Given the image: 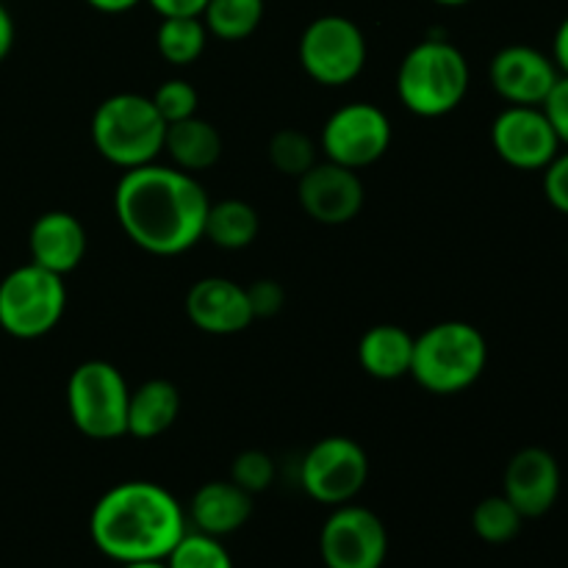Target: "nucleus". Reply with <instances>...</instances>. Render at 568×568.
I'll return each instance as SVG.
<instances>
[{
    "mask_svg": "<svg viewBox=\"0 0 568 568\" xmlns=\"http://www.w3.org/2000/svg\"><path fill=\"white\" fill-rule=\"evenodd\" d=\"M209 194L203 183L172 164H144L122 172L114 214L122 233L150 255H181L203 242Z\"/></svg>",
    "mask_w": 568,
    "mask_h": 568,
    "instance_id": "1",
    "label": "nucleus"
},
{
    "mask_svg": "<svg viewBox=\"0 0 568 568\" xmlns=\"http://www.w3.org/2000/svg\"><path fill=\"white\" fill-rule=\"evenodd\" d=\"M186 530L189 519L181 503L150 480L116 483L94 503L89 516L92 544L120 566L166 560Z\"/></svg>",
    "mask_w": 568,
    "mask_h": 568,
    "instance_id": "2",
    "label": "nucleus"
},
{
    "mask_svg": "<svg viewBox=\"0 0 568 568\" xmlns=\"http://www.w3.org/2000/svg\"><path fill=\"white\" fill-rule=\"evenodd\" d=\"M488 366V342L471 322L447 320L414 336L410 375L425 392L453 397L483 377Z\"/></svg>",
    "mask_w": 568,
    "mask_h": 568,
    "instance_id": "3",
    "label": "nucleus"
},
{
    "mask_svg": "<svg viewBox=\"0 0 568 568\" xmlns=\"http://www.w3.org/2000/svg\"><path fill=\"white\" fill-rule=\"evenodd\" d=\"M469 83L471 70L464 50L447 39H425L399 61L397 98L410 114L436 120L464 103Z\"/></svg>",
    "mask_w": 568,
    "mask_h": 568,
    "instance_id": "4",
    "label": "nucleus"
},
{
    "mask_svg": "<svg viewBox=\"0 0 568 568\" xmlns=\"http://www.w3.org/2000/svg\"><path fill=\"white\" fill-rule=\"evenodd\" d=\"M89 133L100 159L120 170H136L164 153L166 122L148 94L120 92L94 109Z\"/></svg>",
    "mask_w": 568,
    "mask_h": 568,
    "instance_id": "5",
    "label": "nucleus"
},
{
    "mask_svg": "<svg viewBox=\"0 0 568 568\" xmlns=\"http://www.w3.org/2000/svg\"><path fill=\"white\" fill-rule=\"evenodd\" d=\"M125 375L109 361H83L67 381V410L78 433L92 442H114L128 427Z\"/></svg>",
    "mask_w": 568,
    "mask_h": 568,
    "instance_id": "6",
    "label": "nucleus"
},
{
    "mask_svg": "<svg viewBox=\"0 0 568 568\" xmlns=\"http://www.w3.org/2000/svg\"><path fill=\"white\" fill-rule=\"evenodd\" d=\"M67 311L64 277L37 264H22L0 281V327L33 342L53 331Z\"/></svg>",
    "mask_w": 568,
    "mask_h": 568,
    "instance_id": "7",
    "label": "nucleus"
},
{
    "mask_svg": "<svg viewBox=\"0 0 568 568\" xmlns=\"http://www.w3.org/2000/svg\"><path fill=\"white\" fill-rule=\"evenodd\" d=\"M366 37L349 17L322 14L300 33L297 59L305 75L320 87H347L364 72Z\"/></svg>",
    "mask_w": 568,
    "mask_h": 568,
    "instance_id": "8",
    "label": "nucleus"
},
{
    "mask_svg": "<svg viewBox=\"0 0 568 568\" xmlns=\"http://www.w3.org/2000/svg\"><path fill=\"white\" fill-rule=\"evenodd\" d=\"M369 480L366 449L349 436H327L311 444L300 460V486L314 503L347 505L364 491Z\"/></svg>",
    "mask_w": 568,
    "mask_h": 568,
    "instance_id": "9",
    "label": "nucleus"
},
{
    "mask_svg": "<svg viewBox=\"0 0 568 568\" xmlns=\"http://www.w3.org/2000/svg\"><path fill=\"white\" fill-rule=\"evenodd\" d=\"M392 136L394 128L386 111L375 103L355 100L327 116L322 125L320 150L333 164L358 172L377 164L388 153Z\"/></svg>",
    "mask_w": 568,
    "mask_h": 568,
    "instance_id": "10",
    "label": "nucleus"
},
{
    "mask_svg": "<svg viewBox=\"0 0 568 568\" xmlns=\"http://www.w3.org/2000/svg\"><path fill=\"white\" fill-rule=\"evenodd\" d=\"M320 555L325 568H383L388 555L386 525L364 505H338L322 525Z\"/></svg>",
    "mask_w": 568,
    "mask_h": 568,
    "instance_id": "11",
    "label": "nucleus"
},
{
    "mask_svg": "<svg viewBox=\"0 0 568 568\" xmlns=\"http://www.w3.org/2000/svg\"><path fill=\"white\" fill-rule=\"evenodd\" d=\"M491 148L508 166L544 172L560 153V139L541 105H508L491 122Z\"/></svg>",
    "mask_w": 568,
    "mask_h": 568,
    "instance_id": "12",
    "label": "nucleus"
},
{
    "mask_svg": "<svg viewBox=\"0 0 568 568\" xmlns=\"http://www.w3.org/2000/svg\"><path fill=\"white\" fill-rule=\"evenodd\" d=\"M364 181L349 166L333 161H316L297 178L300 209L314 222L327 227L347 225L364 209Z\"/></svg>",
    "mask_w": 568,
    "mask_h": 568,
    "instance_id": "13",
    "label": "nucleus"
},
{
    "mask_svg": "<svg viewBox=\"0 0 568 568\" xmlns=\"http://www.w3.org/2000/svg\"><path fill=\"white\" fill-rule=\"evenodd\" d=\"M558 78L552 55L530 44H508L488 64L491 89L508 105H544Z\"/></svg>",
    "mask_w": 568,
    "mask_h": 568,
    "instance_id": "14",
    "label": "nucleus"
},
{
    "mask_svg": "<svg viewBox=\"0 0 568 568\" xmlns=\"http://www.w3.org/2000/svg\"><path fill=\"white\" fill-rule=\"evenodd\" d=\"M560 464L549 449L525 447L508 460L503 475V494L527 519H541L560 497Z\"/></svg>",
    "mask_w": 568,
    "mask_h": 568,
    "instance_id": "15",
    "label": "nucleus"
},
{
    "mask_svg": "<svg viewBox=\"0 0 568 568\" xmlns=\"http://www.w3.org/2000/svg\"><path fill=\"white\" fill-rule=\"evenodd\" d=\"M189 322L209 336H236L255 322L247 288L231 277H200L186 292Z\"/></svg>",
    "mask_w": 568,
    "mask_h": 568,
    "instance_id": "16",
    "label": "nucleus"
},
{
    "mask_svg": "<svg viewBox=\"0 0 568 568\" xmlns=\"http://www.w3.org/2000/svg\"><path fill=\"white\" fill-rule=\"evenodd\" d=\"M87 244V227L70 211H48V214L37 216L31 233H28L31 264L55 272L61 277L81 266Z\"/></svg>",
    "mask_w": 568,
    "mask_h": 568,
    "instance_id": "17",
    "label": "nucleus"
},
{
    "mask_svg": "<svg viewBox=\"0 0 568 568\" xmlns=\"http://www.w3.org/2000/svg\"><path fill=\"white\" fill-rule=\"evenodd\" d=\"M250 516H253V494L239 488L227 477V480L203 483L194 491L186 519L192 521L194 530L205 532V536L225 538L242 530Z\"/></svg>",
    "mask_w": 568,
    "mask_h": 568,
    "instance_id": "18",
    "label": "nucleus"
},
{
    "mask_svg": "<svg viewBox=\"0 0 568 568\" xmlns=\"http://www.w3.org/2000/svg\"><path fill=\"white\" fill-rule=\"evenodd\" d=\"M178 414H181V394L175 383L164 377L144 381L142 386L131 388V397H128L125 436L153 442L175 425Z\"/></svg>",
    "mask_w": 568,
    "mask_h": 568,
    "instance_id": "19",
    "label": "nucleus"
},
{
    "mask_svg": "<svg viewBox=\"0 0 568 568\" xmlns=\"http://www.w3.org/2000/svg\"><path fill=\"white\" fill-rule=\"evenodd\" d=\"M414 336L399 325H375L361 336L358 364L375 381H399L410 375Z\"/></svg>",
    "mask_w": 568,
    "mask_h": 568,
    "instance_id": "20",
    "label": "nucleus"
},
{
    "mask_svg": "<svg viewBox=\"0 0 568 568\" xmlns=\"http://www.w3.org/2000/svg\"><path fill=\"white\" fill-rule=\"evenodd\" d=\"M164 153L170 155L172 166L197 175L211 170L222 159V136L209 120L203 116H189V120L166 125Z\"/></svg>",
    "mask_w": 568,
    "mask_h": 568,
    "instance_id": "21",
    "label": "nucleus"
},
{
    "mask_svg": "<svg viewBox=\"0 0 568 568\" xmlns=\"http://www.w3.org/2000/svg\"><path fill=\"white\" fill-rule=\"evenodd\" d=\"M261 216L247 200L227 197L209 205L203 239L220 250H244L258 239Z\"/></svg>",
    "mask_w": 568,
    "mask_h": 568,
    "instance_id": "22",
    "label": "nucleus"
},
{
    "mask_svg": "<svg viewBox=\"0 0 568 568\" xmlns=\"http://www.w3.org/2000/svg\"><path fill=\"white\" fill-rule=\"evenodd\" d=\"M266 0H209L200 14L209 37L222 42H244L258 31Z\"/></svg>",
    "mask_w": 568,
    "mask_h": 568,
    "instance_id": "23",
    "label": "nucleus"
},
{
    "mask_svg": "<svg viewBox=\"0 0 568 568\" xmlns=\"http://www.w3.org/2000/svg\"><path fill=\"white\" fill-rule=\"evenodd\" d=\"M209 31L200 17H161L155 50L172 67H189L203 55Z\"/></svg>",
    "mask_w": 568,
    "mask_h": 568,
    "instance_id": "24",
    "label": "nucleus"
},
{
    "mask_svg": "<svg viewBox=\"0 0 568 568\" xmlns=\"http://www.w3.org/2000/svg\"><path fill=\"white\" fill-rule=\"evenodd\" d=\"M525 516L514 508L505 494L480 499L471 510V530L486 544H510L521 532Z\"/></svg>",
    "mask_w": 568,
    "mask_h": 568,
    "instance_id": "25",
    "label": "nucleus"
},
{
    "mask_svg": "<svg viewBox=\"0 0 568 568\" xmlns=\"http://www.w3.org/2000/svg\"><path fill=\"white\" fill-rule=\"evenodd\" d=\"M270 164L275 166L281 175H288L297 181L303 172H308L316 164V153H320V144L303 131H294V128H283L275 136L270 139Z\"/></svg>",
    "mask_w": 568,
    "mask_h": 568,
    "instance_id": "26",
    "label": "nucleus"
},
{
    "mask_svg": "<svg viewBox=\"0 0 568 568\" xmlns=\"http://www.w3.org/2000/svg\"><path fill=\"white\" fill-rule=\"evenodd\" d=\"M166 568H233L222 538L205 536L200 530H186L181 541L166 555Z\"/></svg>",
    "mask_w": 568,
    "mask_h": 568,
    "instance_id": "27",
    "label": "nucleus"
},
{
    "mask_svg": "<svg viewBox=\"0 0 568 568\" xmlns=\"http://www.w3.org/2000/svg\"><path fill=\"white\" fill-rule=\"evenodd\" d=\"M150 100H153L155 111H159L161 120H164L166 125L189 120V116L197 114L200 105L197 89H194L186 78H166V81L150 94Z\"/></svg>",
    "mask_w": 568,
    "mask_h": 568,
    "instance_id": "28",
    "label": "nucleus"
},
{
    "mask_svg": "<svg viewBox=\"0 0 568 568\" xmlns=\"http://www.w3.org/2000/svg\"><path fill=\"white\" fill-rule=\"evenodd\" d=\"M231 480L247 494H264L275 483V460L261 449H244L233 458Z\"/></svg>",
    "mask_w": 568,
    "mask_h": 568,
    "instance_id": "29",
    "label": "nucleus"
},
{
    "mask_svg": "<svg viewBox=\"0 0 568 568\" xmlns=\"http://www.w3.org/2000/svg\"><path fill=\"white\" fill-rule=\"evenodd\" d=\"M544 194L555 211L568 216V150L564 148L544 166Z\"/></svg>",
    "mask_w": 568,
    "mask_h": 568,
    "instance_id": "30",
    "label": "nucleus"
},
{
    "mask_svg": "<svg viewBox=\"0 0 568 568\" xmlns=\"http://www.w3.org/2000/svg\"><path fill=\"white\" fill-rule=\"evenodd\" d=\"M247 300L255 320H272L286 305V292L277 281H255L253 286H247Z\"/></svg>",
    "mask_w": 568,
    "mask_h": 568,
    "instance_id": "31",
    "label": "nucleus"
},
{
    "mask_svg": "<svg viewBox=\"0 0 568 568\" xmlns=\"http://www.w3.org/2000/svg\"><path fill=\"white\" fill-rule=\"evenodd\" d=\"M544 114L552 122L555 133L560 139V148L568 150V75H560L558 83L552 87L549 98L544 100Z\"/></svg>",
    "mask_w": 568,
    "mask_h": 568,
    "instance_id": "32",
    "label": "nucleus"
},
{
    "mask_svg": "<svg viewBox=\"0 0 568 568\" xmlns=\"http://www.w3.org/2000/svg\"><path fill=\"white\" fill-rule=\"evenodd\" d=\"M159 17H200L209 0H148Z\"/></svg>",
    "mask_w": 568,
    "mask_h": 568,
    "instance_id": "33",
    "label": "nucleus"
},
{
    "mask_svg": "<svg viewBox=\"0 0 568 568\" xmlns=\"http://www.w3.org/2000/svg\"><path fill=\"white\" fill-rule=\"evenodd\" d=\"M552 61L558 64L560 75H568V17L558 26L552 39Z\"/></svg>",
    "mask_w": 568,
    "mask_h": 568,
    "instance_id": "34",
    "label": "nucleus"
},
{
    "mask_svg": "<svg viewBox=\"0 0 568 568\" xmlns=\"http://www.w3.org/2000/svg\"><path fill=\"white\" fill-rule=\"evenodd\" d=\"M11 48H14V20H11L9 9L0 3V64L11 53Z\"/></svg>",
    "mask_w": 568,
    "mask_h": 568,
    "instance_id": "35",
    "label": "nucleus"
},
{
    "mask_svg": "<svg viewBox=\"0 0 568 568\" xmlns=\"http://www.w3.org/2000/svg\"><path fill=\"white\" fill-rule=\"evenodd\" d=\"M94 11H103V14H125V11L136 9L142 0H87Z\"/></svg>",
    "mask_w": 568,
    "mask_h": 568,
    "instance_id": "36",
    "label": "nucleus"
},
{
    "mask_svg": "<svg viewBox=\"0 0 568 568\" xmlns=\"http://www.w3.org/2000/svg\"><path fill=\"white\" fill-rule=\"evenodd\" d=\"M120 568H166L164 560H148V564H122Z\"/></svg>",
    "mask_w": 568,
    "mask_h": 568,
    "instance_id": "37",
    "label": "nucleus"
},
{
    "mask_svg": "<svg viewBox=\"0 0 568 568\" xmlns=\"http://www.w3.org/2000/svg\"><path fill=\"white\" fill-rule=\"evenodd\" d=\"M433 3H438V6H449V9H458V6L471 3V0H433Z\"/></svg>",
    "mask_w": 568,
    "mask_h": 568,
    "instance_id": "38",
    "label": "nucleus"
}]
</instances>
